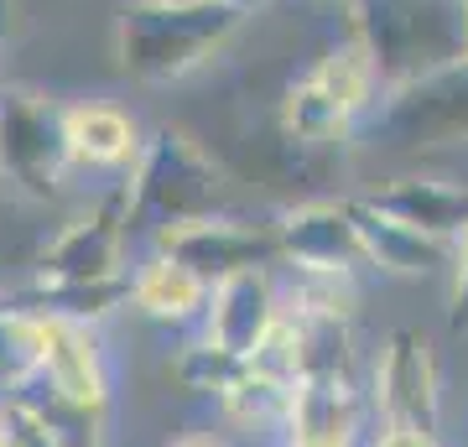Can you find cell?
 Returning a JSON list of instances; mask_svg holds the SVG:
<instances>
[{"label": "cell", "instance_id": "obj_5", "mask_svg": "<svg viewBox=\"0 0 468 447\" xmlns=\"http://www.w3.org/2000/svg\"><path fill=\"white\" fill-rule=\"evenodd\" d=\"M369 141L390 156L468 146V58L390 89L369 115Z\"/></svg>", "mask_w": 468, "mask_h": 447}, {"label": "cell", "instance_id": "obj_20", "mask_svg": "<svg viewBox=\"0 0 468 447\" xmlns=\"http://www.w3.org/2000/svg\"><path fill=\"white\" fill-rule=\"evenodd\" d=\"M229 427L250 431V437H271V431H282L286 437V416H292V390L286 385H271L261 375H245V380L234 385L229 396L214 406Z\"/></svg>", "mask_w": 468, "mask_h": 447}, {"label": "cell", "instance_id": "obj_6", "mask_svg": "<svg viewBox=\"0 0 468 447\" xmlns=\"http://www.w3.org/2000/svg\"><path fill=\"white\" fill-rule=\"evenodd\" d=\"M131 218H125V183H115L100 203L52 234L37 255V282L58 286H94L131 276Z\"/></svg>", "mask_w": 468, "mask_h": 447}, {"label": "cell", "instance_id": "obj_24", "mask_svg": "<svg viewBox=\"0 0 468 447\" xmlns=\"http://www.w3.org/2000/svg\"><path fill=\"white\" fill-rule=\"evenodd\" d=\"M359 447H442V437L421 427H385V421H375Z\"/></svg>", "mask_w": 468, "mask_h": 447}, {"label": "cell", "instance_id": "obj_21", "mask_svg": "<svg viewBox=\"0 0 468 447\" xmlns=\"http://www.w3.org/2000/svg\"><path fill=\"white\" fill-rule=\"evenodd\" d=\"M245 365H250V375H261V380L297 390L302 375H307V365H302V328H297V317H292V313L276 317L271 333L250 348V359H245Z\"/></svg>", "mask_w": 468, "mask_h": 447}, {"label": "cell", "instance_id": "obj_27", "mask_svg": "<svg viewBox=\"0 0 468 447\" xmlns=\"http://www.w3.org/2000/svg\"><path fill=\"white\" fill-rule=\"evenodd\" d=\"M282 447H338V442H307V437H282Z\"/></svg>", "mask_w": 468, "mask_h": 447}, {"label": "cell", "instance_id": "obj_8", "mask_svg": "<svg viewBox=\"0 0 468 447\" xmlns=\"http://www.w3.org/2000/svg\"><path fill=\"white\" fill-rule=\"evenodd\" d=\"M271 234H276V250H282V271H334V276L369 271V255H365L349 198L286 203L271 218Z\"/></svg>", "mask_w": 468, "mask_h": 447}, {"label": "cell", "instance_id": "obj_7", "mask_svg": "<svg viewBox=\"0 0 468 447\" xmlns=\"http://www.w3.org/2000/svg\"><path fill=\"white\" fill-rule=\"evenodd\" d=\"M369 406L385 427H421L442 437V380L432 344L411 328H396L369 365Z\"/></svg>", "mask_w": 468, "mask_h": 447}, {"label": "cell", "instance_id": "obj_29", "mask_svg": "<svg viewBox=\"0 0 468 447\" xmlns=\"http://www.w3.org/2000/svg\"><path fill=\"white\" fill-rule=\"evenodd\" d=\"M344 5H349V0H344Z\"/></svg>", "mask_w": 468, "mask_h": 447}, {"label": "cell", "instance_id": "obj_2", "mask_svg": "<svg viewBox=\"0 0 468 447\" xmlns=\"http://www.w3.org/2000/svg\"><path fill=\"white\" fill-rule=\"evenodd\" d=\"M245 27L224 0L198 5H162V0H125L115 16V63L131 83H183L208 68Z\"/></svg>", "mask_w": 468, "mask_h": 447}, {"label": "cell", "instance_id": "obj_13", "mask_svg": "<svg viewBox=\"0 0 468 447\" xmlns=\"http://www.w3.org/2000/svg\"><path fill=\"white\" fill-rule=\"evenodd\" d=\"M63 135L73 172H110V177H125L141 156V146H146L141 120L115 100L63 104Z\"/></svg>", "mask_w": 468, "mask_h": 447}, {"label": "cell", "instance_id": "obj_23", "mask_svg": "<svg viewBox=\"0 0 468 447\" xmlns=\"http://www.w3.org/2000/svg\"><path fill=\"white\" fill-rule=\"evenodd\" d=\"M448 282H452L448 323H452L458 333H468V234L458 239V250H452V271H448Z\"/></svg>", "mask_w": 468, "mask_h": 447}, {"label": "cell", "instance_id": "obj_28", "mask_svg": "<svg viewBox=\"0 0 468 447\" xmlns=\"http://www.w3.org/2000/svg\"><path fill=\"white\" fill-rule=\"evenodd\" d=\"M458 5H463V11H468V0H458Z\"/></svg>", "mask_w": 468, "mask_h": 447}, {"label": "cell", "instance_id": "obj_12", "mask_svg": "<svg viewBox=\"0 0 468 447\" xmlns=\"http://www.w3.org/2000/svg\"><path fill=\"white\" fill-rule=\"evenodd\" d=\"M375 427V406L369 390L349 375H307L292 390V416H286V437H307V442H338L359 447Z\"/></svg>", "mask_w": 468, "mask_h": 447}, {"label": "cell", "instance_id": "obj_22", "mask_svg": "<svg viewBox=\"0 0 468 447\" xmlns=\"http://www.w3.org/2000/svg\"><path fill=\"white\" fill-rule=\"evenodd\" d=\"M0 447H68L63 431L21 400H0Z\"/></svg>", "mask_w": 468, "mask_h": 447}, {"label": "cell", "instance_id": "obj_19", "mask_svg": "<svg viewBox=\"0 0 468 447\" xmlns=\"http://www.w3.org/2000/svg\"><path fill=\"white\" fill-rule=\"evenodd\" d=\"M245 375H250V365H245L239 354H229V348H218L214 338H203V333L172 354V385H177L183 396L214 400V406L229 396Z\"/></svg>", "mask_w": 468, "mask_h": 447}, {"label": "cell", "instance_id": "obj_10", "mask_svg": "<svg viewBox=\"0 0 468 447\" xmlns=\"http://www.w3.org/2000/svg\"><path fill=\"white\" fill-rule=\"evenodd\" d=\"M42 380L89 416L110 411V359H104L100 328L68 323V317H42Z\"/></svg>", "mask_w": 468, "mask_h": 447}, {"label": "cell", "instance_id": "obj_1", "mask_svg": "<svg viewBox=\"0 0 468 447\" xmlns=\"http://www.w3.org/2000/svg\"><path fill=\"white\" fill-rule=\"evenodd\" d=\"M120 183H125L131 239H146V245L177 224L229 214V166L198 135L177 131V125L146 131V146Z\"/></svg>", "mask_w": 468, "mask_h": 447}, {"label": "cell", "instance_id": "obj_15", "mask_svg": "<svg viewBox=\"0 0 468 447\" xmlns=\"http://www.w3.org/2000/svg\"><path fill=\"white\" fill-rule=\"evenodd\" d=\"M208 297H214V286L172 250L146 245V255L131 261V313H141L146 323H162V328L203 323Z\"/></svg>", "mask_w": 468, "mask_h": 447}, {"label": "cell", "instance_id": "obj_26", "mask_svg": "<svg viewBox=\"0 0 468 447\" xmlns=\"http://www.w3.org/2000/svg\"><path fill=\"white\" fill-rule=\"evenodd\" d=\"M224 5H229V11H239V16L250 21V16H261V11H271L276 0H224Z\"/></svg>", "mask_w": 468, "mask_h": 447}, {"label": "cell", "instance_id": "obj_9", "mask_svg": "<svg viewBox=\"0 0 468 447\" xmlns=\"http://www.w3.org/2000/svg\"><path fill=\"white\" fill-rule=\"evenodd\" d=\"M151 245L187 261L208 286L229 282V276H245V271H282V250H276L271 224H250L239 214L193 218V224H177V229L156 234Z\"/></svg>", "mask_w": 468, "mask_h": 447}, {"label": "cell", "instance_id": "obj_4", "mask_svg": "<svg viewBox=\"0 0 468 447\" xmlns=\"http://www.w3.org/2000/svg\"><path fill=\"white\" fill-rule=\"evenodd\" d=\"M68 172L63 104L32 83H0V187L21 203H52Z\"/></svg>", "mask_w": 468, "mask_h": 447}, {"label": "cell", "instance_id": "obj_25", "mask_svg": "<svg viewBox=\"0 0 468 447\" xmlns=\"http://www.w3.org/2000/svg\"><path fill=\"white\" fill-rule=\"evenodd\" d=\"M167 447H234L224 431H183V437H172Z\"/></svg>", "mask_w": 468, "mask_h": 447}, {"label": "cell", "instance_id": "obj_11", "mask_svg": "<svg viewBox=\"0 0 468 447\" xmlns=\"http://www.w3.org/2000/svg\"><path fill=\"white\" fill-rule=\"evenodd\" d=\"M286 313L282 297V271H245L214 286L208 313H203V338H214L218 348H229L239 359H250V348L271 333V323Z\"/></svg>", "mask_w": 468, "mask_h": 447}, {"label": "cell", "instance_id": "obj_18", "mask_svg": "<svg viewBox=\"0 0 468 447\" xmlns=\"http://www.w3.org/2000/svg\"><path fill=\"white\" fill-rule=\"evenodd\" d=\"M354 125H359V120L344 115V110H338V104L328 100L307 73H297V79L282 89V100H276V131H282L292 146H302V151L344 146Z\"/></svg>", "mask_w": 468, "mask_h": 447}, {"label": "cell", "instance_id": "obj_14", "mask_svg": "<svg viewBox=\"0 0 468 447\" xmlns=\"http://www.w3.org/2000/svg\"><path fill=\"white\" fill-rule=\"evenodd\" d=\"M354 203V224H359V239H365L369 271L380 276H396V282H427V276H448L452 271V250L448 239H432V234L401 224L396 214H385L359 193Z\"/></svg>", "mask_w": 468, "mask_h": 447}, {"label": "cell", "instance_id": "obj_16", "mask_svg": "<svg viewBox=\"0 0 468 447\" xmlns=\"http://www.w3.org/2000/svg\"><path fill=\"white\" fill-rule=\"evenodd\" d=\"M365 198L375 208H385V214H396L401 224H411V229L448 239V245H458L468 234V183H452V177L401 172V177H385Z\"/></svg>", "mask_w": 468, "mask_h": 447}, {"label": "cell", "instance_id": "obj_17", "mask_svg": "<svg viewBox=\"0 0 468 447\" xmlns=\"http://www.w3.org/2000/svg\"><path fill=\"white\" fill-rule=\"evenodd\" d=\"M307 79L318 83L323 94H328L349 120H369L375 115V104L385 100L380 68H375V58L365 52L359 37H338V42H328V48L313 58Z\"/></svg>", "mask_w": 468, "mask_h": 447}, {"label": "cell", "instance_id": "obj_3", "mask_svg": "<svg viewBox=\"0 0 468 447\" xmlns=\"http://www.w3.org/2000/svg\"><path fill=\"white\" fill-rule=\"evenodd\" d=\"M349 37L380 68L385 94L468 58V11L458 0H349Z\"/></svg>", "mask_w": 468, "mask_h": 447}]
</instances>
